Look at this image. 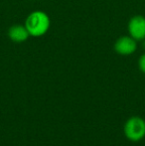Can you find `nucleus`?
<instances>
[{
    "instance_id": "nucleus-1",
    "label": "nucleus",
    "mask_w": 145,
    "mask_h": 146,
    "mask_svg": "<svg viewBox=\"0 0 145 146\" xmlns=\"http://www.w3.org/2000/svg\"><path fill=\"white\" fill-rule=\"evenodd\" d=\"M25 27L29 35L39 37L44 35L50 27V19L46 13L41 11H35L28 16Z\"/></svg>"
},
{
    "instance_id": "nucleus-2",
    "label": "nucleus",
    "mask_w": 145,
    "mask_h": 146,
    "mask_svg": "<svg viewBox=\"0 0 145 146\" xmlns=\"http://www.w3.org/2000/svg\"><path fill=\"white\" fill-rule=\"evenodd\" d=\"M124 134L133 142L141 140L145 136V120L139 116L130 117L124 124Z\"/></svg>"
},
{
    "instance_id": "nucleus-3",
    "label": "nucleus",
    "mask_w": 145,
    "mask_h": 146,
    "mask_svg": "<svg viewBox=\"0 0 145 146\" xmlns=\"http://www.w3.org/2000/svg\"><path fill=\"white\" fill-rule=\"evenodd\" d=\"M128 30L134 40H143L145 38V18L134 16L129 21Z\"/></svg>"
},
{
    "instance_id": "nucleus-4",
    "label": "nucleus",
    "mask_w": 145,
    "mask_h": 146,
    "mask_svg": "<svg viewBox=\"0 0 145 146\" xmlns=\"http://www.w3.org/2000/svg\"><path fill=\"white\" fill-rule=\"evenodd\" d=\"M135 41L132 37H121L116 41L114 49L120 55H131L137 47Z\"/></svg>"
},
{
    "instance_id": "nucleus-5",
    "label": "nucleus",
    "mask_w": 145,
    "mask_h": 146,
    "mask_svg": "<svg viewBox=\"0 0 145 146\" xmlns=\"http://www.w3.org/2000/svg\"><path fill=\"white\" fill-rule=\"evenodd\" d=\"M8 35H9L10 39L16 43L24 42V41L27 40L28 37H29V33H28L26 27H24V26H22V25L12 26L9 29Z\"/></svg>"
},
{
    "instance_id": "nucleus-6",
    "label": "nucleus",
    "mask_w": 145,
    "mask_h": 146,
    "mask_svg": "<svg viewBox=\"0 0 145 146\" xmlns=\"http://www.w3.org/2000/svg\"><path fill=\"white\" fill-rule=\"evenodd\" d=\"M139 69L145 74V54L142 55L141 58L139 59Z\"/></svg>"
}]
</instances>
